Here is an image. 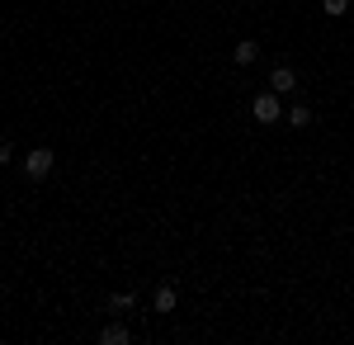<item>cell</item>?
<instances>
[{
  "label": "cell",
  "mask_w": 354,
  "mask_h": 345,
  "mask_svg": "<svg viewBox=\"0 0 354 345\" xmlns=\"http://www.w3.org/2000/svg\"><path fill=\"white\" fill-rule=\"evenodd\" d=\"M53 166H57L53 147H33V152L24 157V180H33V185H43V180L53 175Z\"/></svg>",
  "instance_id": "obj_1"
},
{
  "label": "cell",
  "mask_w": 354,
  "mask_h": 345,
  "mask_svg": "<svg viewBox=\"0 0 354 345\" xmlns=\"http://www.w3.org/2000/svg\"><path fill=\"white\" fill-rule=\"evenodd\" d=\"M250 114H255V123H265V128H270V123H279V95H255V105H250Z\"/></svg>",
  "instance_id": "obj_2"
},
{
  "label": "cell",
  "mask_w": 354,
  "mask_h": 345,
  "mask_svg": "<svg viewBox=\"0 0 354 345\" xmlns=\"http://www.w3.org/2000/svg\"><path fill=\"white\" fill-rule=\"evenodd\" d=\"M270 90L274 95H293V90H298V71H293V67H274L270 71Z\"/></svg>",
  "instance_id": "obj_3"
},
{
  "label": "cell",
  "mask_w": 354,
  "mask_h": 345,
  "mask_svg": "<svg viewBox=\"0 0 354 345\" xmlns=\"http://www.w3.org/2000/svg\"><path fill=\"white\" fill-rule=\"evenodd\" d=\"M104 308H109L113 317H123V312H133L137 308V293L128 289V293H109V298H104Z\"/></svg>",
  "instance_id": "obj_4"
},
{
  "label": "cell",
  "mask_w": 354,
  "mask_h": 345,
  "mask_svg": "<svg viewBox=\"0 0 354 345\" xmlns=\"http://www.w3.org/2000/svg\"><path fill=\"white\" fill-rule=\"evenodd\" d=\"M151 303H156V312H161V317H170V312H175V303H180V293H175V284H161Z\"/></svg>",
  "instance_id": "obj_5"
},
{
  "label": "cell",
  "mask_w": 354,
  "mask_h": 345,
  "mask_svg": "<svg viewBox=\"0 0 354 345\" xmlns=\"http://www.w3.org/2000/svg\"><path fill=\"white\" fill-rule=\"evenodd\" d=\"M128 341H133V331H128L123 321H109V326L100 331V345H128Z\"/></svg>",
  "instance_id": "obj_6"
},
{
  "label": "cell",
  "mask_w": 354,
  "mask_h": 345,
  "mask_svg": "<svg viewBox=\"0 0 354 345\" xmlns=\"http://www.w3.org/2000/svg\"><path fill=\"white\" fill-rule=\"evenodd\" d=\"M236 67H250V62H255V57H260V43H255V38H241V43H236Z\"/></svg>",
  "instance_id": "obj_7"
},
{
  "label": "cell",
  "mask_w": 354,
  "mask_h": 345,
  "mask_svg": "<svg viewBox=\"0 0 354 345\" xmlns=\"http://www.w3.org/2000/svg\"><path fill=\"white\" fill-rule=\"evenodd\" d=\"M288 123H293V128H312V109L293 105V109H288Z\"/></svg>",
  "instance_id": "obj_8"
},
{
  "label": "cell",
  "mask_w": 354,
  "mask_h": 345,
  "mask_svg": "<svg viewBox=\"0 0 354 345\" xmlns=\"http://www.w3.org/2000/svg\"><path fill=\"white\" fill-rule=\"evenodd\" d=\"M322 10H326L330 19H340V15H345V10H350V0H322Z\"/></svg>",
  "instance_id": "obj_9"
},
{
  "label": "cell",
  "mask_w": 354,
  "mask_h": 345,
  "mask_svg": "<svg viewBox=\"0 0 354 345\" xmlns=\"http://www.w3.org/2000/svg\"><path fill=\"white\" fill-rule=\"evenodd\" d=\"M10 161H15V147H10V142H0V166H10Z\"/></svg>",
  "instance_id": "obj_10"
}]
</instances>
